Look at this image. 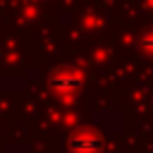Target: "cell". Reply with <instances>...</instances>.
Instances as JSON below:
<instances>
[{
  "label": "cell",
  "instance_id": "2",
  "mask_svg": "<svg viewBox=\"0 0 153 153\" xmlns=\"http://www.w3.org/2000/svg\"><path fill=\"white\" fill-rule=\"evenodd\" d=\"M143 48H148V50H153V33L143 38Z\"/></svg>",
  "mask_w": 153,
  "mask_h": 153
},
{
  "label": "cell",
  "instance_id": "1",
  "mask_svg": "<svg viewBox=\"0 0 153 153\" xmlns=\"http://www.w3.org/2000/svg\"><path fill=\"white\" fill-rule=\"evenodd\" d=\"M76 148H81L84 153H93V151H98V139H96L93 134H84V136L76 141Z\"/></svg>",
  "mask_w": 153,
  "mask_h": 153
}]
</instances>
